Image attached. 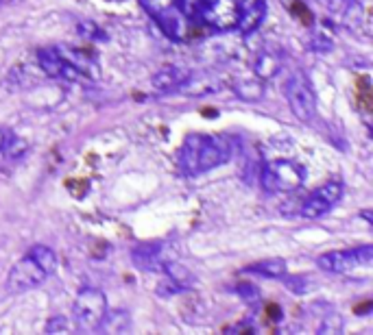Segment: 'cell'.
Masks as SVG:
<instances>
[{"mask_svg": "<svg viewBox=\"0 0 373 335\" xmlns=\"http://www.w3.org/2000/svg\"><path fill=\"white\" fill-rule=\"evenodd\" d=\"M282 283L288 288V290H292L295 294H304V292H308V283H306V279H302V276H290L288 272L282 276Z\"/></svg>", "mask_w": 373, "mask_h": 335, "instance_id": "obj_24", "label": "cell"}, {"mask_svg": "<svg viewBox=\"0 0 373 335\" xmlns=\"http://www.w3.org/2000/svg\"><path fill=\"white\" fill-rule=\"evenodd\" d=\"M155 22L160 24V29L170 37V39H175V42H182L186 37V31H188V20L186 16L177 9H172L160 18H155Z\"/></svg>", "mask_w": 373, "mask_h": 335, "instance_id": "obj_15", "label": "cell"}, {"mask_svg": "<svg viewBox=\"0 0 373 335\" xmlns=\"http://www.w3.org/2000/svg\"><path fill=\"white\" fill-rule=\"evenodd\" d=\"M107 312V298L98 288H83L79 290L72 305V320L74 327L83 333H92L101 324Z\"/></svg>", "mask_w": 373, "mask_h": 335, "instance_id": "obj_4", "label": "cell"}, {"mask_svg": "<svg viewBox=\"0 0 373 335\" xmlns=\"http://www.w3.org/2000/svg\"><path fill=\"white\" fill-rule=\"evenodd\" d=\"M70 331V322L66 316H53L51 320L46 322V333H68Z\"/></svg>", "mask_w": 373, "mask_h": 335, "instance_id": "obj_26", "label": "cell"}, {"mask_svg": "<svg viewBox=\"0 0 373 335\" xmlns=\"http://www.w3.org/2000/svg\"><path fill=\"white\" fill-rule=\"evenodd\" d=\"M230 157H232L230 144L218 135L208 133H190L177 152L179 168L188 178L201 176L223 164H227Z\"/></svg>", "mask_w": 373, "mask_h": 335, "instance_id": "obj_1", "label": "cell"}, {"mask_svg": "<svg viewBox=\"0 0 373 335\" xmlns=\"http://www.w3.org/2000/svg\"><path fill=\"white\" fill-rule=\"evenodd\" d=\"M7 131H9V128L0 126V148H3V142H5V138H7Z\"/></svg>", "mask_w": 373, "mask_h": 335, "instance_id": "obj_29", "label": "cell"}, {"mask_svg": "<svg viewBox=\"0 0 373 335\" xmlns=\"http://www.w3.org/2000/svg\"><path fill=\"white\" fill-rule=\"evenodd\" d=\"M27 152H29V142L16 135L13 131H7V138L3 142V148H0V154L9 162H20Z\"/></svg>", "mask_w": 373, "mask_h": 335, "instance_id": "obj_20", "label": "cell"}, {"mask_svg": "<svg viewBox=\"0 0 373 335\" xmlns=\"http://www.w3.org/2000/svg\"><path fill=\"white\" fill-rule=\"evenodd\" d=\"M179 3H182V0H140L142 9L151 16L153 20L164 16V13H168V11H172V9H177Z\"/></svg>", "mask_w": 373, "mask_h": 335, "instance_id": "obj_22", "label": "cell"}, {"mask_svg": "<svg viewBox=\"0 0 373 335\" xmlns=\"http://www.w3.org/2000/svg\"><path fill=\"white\" fill-rule=\"evenodd\" d=\"M77 31L85 39H96V42H105L107 39V33L98 27V24H94L92 20H79L77 22Z\"/></svg>", "mask_w": 373, "mask_h": 335, "instance_id": "obj_23", "label": "cell"}, {"mask_svg": "<svg viewBox=\"0 0 373 335\" xmlns=\"http://www.w3.org/2000/svg\"><path fill=\"white\" fill-rule=\"evenodd\" d=\"M46 279H48V274L44 272V268L35 260H31L29 255H24L20 262L13 264L9 276H7V283H5V290L9 294H22V292L40 288Z\"/></svg>", "mask_w": 373, "mask_h": 335, "instance_id": "obj_7", "label": "cell"}, {"mask_svg": "<svg viewBox=\"0 0 373 335\" xmlns=\"http://www.w3.org/2000/svg\"><path fill=\"white\" fill-rule=\"evenodd\" d=\"M162 272L166 274V279H170L172 283H175V286H177L182 292L194 288V283H196L194 274H192L184 264H179V262H164Z\"/></svg>", "mask_w": 373, "mask_h": 335, "instance_id": "obj_16", "label": "cell"}, {"mask_svg": "<svg viewBox=\"0 0 373 335\" xmlns=\"http://www.w3.org/2000/svg\"><path fill=\"white\" fill-rule=\"evenodd\" d=\"M345 185L341 178H332V181L323 183L321 188H316L302 205V216L308 220H316L321 216H326L328 212L334 209V205L343 198Z\"/></svg>", "mask_w": 373, "mask_h": 335, "instance_id": "obj_8", "label": "cell"}, {"mask_svg": "<svg viewBox=\"0 0 373 335\" xmlns=\"http://www.w3.org/2000/svg\"><path fill=\"white\" fill-rule=\"evenodd\" d=\"M244 272L251 274H260V276H268V279H282L288 272V264L284 260H264L258 264L247 266Z\"/></svg>", "mask_w": 373, "mask_h": 335, "instance_id": "obj_21", "label": "cell"}, {"mask_svg": "<svg viewBox=\"0 0 373 335\" xmlns=\"http://www.w3.org/2000/svg\"><path fill=\"white\" fill-rule=\"evenodd\" d=\"M284 96L288 100V107L292 116L308 124L316 118V94L308 79V74L302 70H292L284 83Z\"/></svg>", "mask_w": 373, "mask_h": 335, "instance_id": "obj_3", "label": "cell"}, {"mask_svg": "<svg viewBox=\"0 0 373 335\" xmlns=\"http://www.w3.org/2000/svg\"><path fill=\"white\" fill-rule=\"evenodd\" d=\"M234 94L240 98V100H247V102H258L264 98V83L258 79H238L234 83Z\"/></svg>", "mask_w": 373, "mask_h": 335, "instance_id": "obj_19", "label": "cell"}, {"mask_svg": "<svg viewBox=\"0 0 373 335\" xmlns=\"http://www.w3.org/2000/svg\"><path fill=\"white\" fill-rule=\"evenodd\" d=\"M236 292L240 294V298H244L247 303H258V290L251 286V283H240V286L236 288Z\"/></svg>", "mask_w": 373, "mask_h": 335, "instance_id": "obj_27", "label": "cell"}, {"mask_svg": "<svg viewBox=\"0 0 373 335\" xmlns=\"http://www.w3.org/2000/svg\"><path fill=\"white\" fill-rule=\"evenodd\" d=\"M310 48H312V50H321V53H326V50L332 48V42H330L326 35H314L312 42H310Z\"/></svg>", "mask_w": 373, "mask_h": 335, "instance_id": "obj_28", "label": "cell"}, {"mask_svg": "<svg viewBox=\"0 0 373 335\" xmlns=\"http://www.w3.org/2000/svg\"><path fill=\"white\" fill-rule=\"evenodd\" d=\"M244 5L247 0H199L196 11L210 29L227 33L236 31Z\"/></svg>", "mask_w": 373, "mask_h": 335, "instance_id": "obj_5", "label": "cell"}, {"mask_svg": "<svg viewBox=\"0 0 373 335\" xmlns=\"http://www.w3.org/2000/svg\"><path fill=\"white\" fill-rule=\"evenodd\" d=\"M319 268L334 274H354L360 268L369 270L373 264V246L362 244L356 248H345V250H330L323 252L316 260Z\"/></svg>", "mask_w": 373, "mask_h": 335, "instance_id": "obj_6", "label": "cell"}, {"mask_svg": "<svg viewBox=\"0 0 373 335\" xmlns=\"http://www.w3.org/2000/svg\"><path fill=\"white\" fill-rule=\"evenodd\" d=\"M343 331V318L336 316V314H330L323 318L321 327H319V333H341Z\"/></svg>", "mask_w": 373, "mask_h": 335, "instance_id": "obj_25", "label": "cell"}, {"mask_svg": "<svg viewBox=\"0 0 373 335\" xmlns=\"http://www.w3.org/2000/svg\"><path fill=\"white\" fill-rule=\"evenodd\" d=\"M27 255L31 257V260H35V262L44 268V272H46L48 276L55 274L57 268H59V257H57V252H55L53 248L44 246V244H35V246H31Z\"/></svg>", "mask_w": 373, "mask_h": 335, "instance_id": "obj_18", "label": "cell"}, {"mask_svg": "<svg viewBox=\"0 0 373 335\" xmlns=\"http://www.w3.org/2000/svg\"><path fill=\"white\" fill-rule=\"evenodd\" d=\"M57 50L74 68H79V72L85 76V79H98V76H101V68H98V63L88 53H83V50H74L70 46H59Z\"/></svg>", "mask_w": 373, "mask_h": 335, "instance_id": "obj_13", "label": "cell"}, {"mask_svg": "<svg viewBox=\"0 0 373 335\" xmlns=\"http://www.w3.org/2000/svg\"><path fill=\"white\" fill-rule=\"evenodd\" d=\"M282 55L273 53V50H260L254 59V76H258L260 81H268L282 70Z\"/></svg>", "mask_w": 373, "mask_h": 335, "instance_id": "obj_14", "label": "cell"}, {"mask_svg": "<svg viewBox=\"0 0 373 335\" xmlns=\"http://www.w3.org/2000/svg\"><path fill=\"white\" fill-rule=\"evenodd\" d=\"M260 183L268 194H288L306 183V168L292 159H273L264 164Z\"/></svg>", "mask_w": 373, "mask_h": 335, "instance_id": "obj_2", "label": "cell"}, {"mask_svg": "<svg viewBox=\"0 0 373 335\" xmlns=\"http://www.w3.org/2000/svg\"><path fill=\"white\" fill-rule=\"evenodd\" d=\"M264 18H266V0H247L236 31L240 35H251L262 27Z\"/></svg>", "mask_w": 373, "mask_h": 335, "instance_id": "obj_12", "label": "cell"}, {"mask_svg": "<svg viewBox=\"0 0 373 335\" xmlns=\"http://www.w3.org/2000/svg\"><path fill=\"white\" fill-rule=\"evenodd\" d=\"M131 262L138 270L155 272L164 266V246L162 244H140L131 250Z\"/></svg>", "mask_w": 373, "mask_h": 335, "instance_id": "obj_11", "label": "cell"}, {"mask_svg": "<svg viewBox=\"0 0 373 335\" xmlns=\"http://www.w3.org/2000/svg\"><path fill=\"white\" fill-rule=\"evenodd\" d=\"M131 329V318L127 312H122V309H114V312H105L101 324H98L96 331L101 333H127Z\"/></svg>", "mask_w": 373, "mask_h": 335, "instance_id": "obj_17", "label": "cell"}, {"mask_svg": "<svg viewBox=\"0 0 373 335\" xmlns=\"http://www.w3.org/2000/svg\"><path fill=\"white\" fill-rule=\"evenodd\" d=\"M37 63L42 72L51 79H61V81H81L85 76L74 68L57 48H40L37 50Z\"/></svg>", "mask_w": 373, "mask_h": 335, "instance_id": "obj_9", "label": "cell"}, {"mask_svg": "<svg viewBox=\"0 0 373 335\" xmlns=\"http://www.w3.org/2000/svg\"><path fill=\"white\" fill-rule=\"evenodd\" d=\"M192 81V72L182 66H164L153 74V87L160 92H175L186 87Z\"/></svg>", "mask_w": 373, "mask_h": 335, "instance_id": "obj_10", "label": "cell"}]
</instances>
